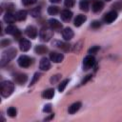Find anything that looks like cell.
<instances>
[{
    "instance_id": "cell-38",
    "label": "cell",
    "mask_w": 122,
    "mask_h": 122,
    "mask_svg": "<svg viewBox=\"0 0 122 122\" xmlns=\"http://www.w3.org/2000/svg\"><path fill=\"white\" fill-rule=\"evenodd\" d=\"M105 1H112V0H105Z\"/></svg>"
},
{
    "instance_id": "cell-24",
    "label": "cell",
    "mask_w": 122,
    "mask_h": 122,
    "mask_svg": "<svg viewBox=\"0 0 122 122\" xmlns=\"http://www.w3.org/2000/svg\"><path fill=\"white\" fill-rule=\"evenodd\" d=\"M58 12V8L55 6H50L48 8V13L51 15H55Z\"/></svg>"
},
{
    "instance_id": "cell-22",
    "label": "cell",
    "mask_w": 122,
    "mask_h": 122,
    "mask_svg": "<svg viewBox=\"0 0 122 122\" xmlns=\"http://www.w3.org/2000/svg\"><path fill=\"white\" fill-rule=\"evenodd\" d=\"M48 51V48L43 45H39L35 47V52L37 54H45Z\"/></svg>"
},
{
    "instance_id": "cell-18",
    "label": "cell",
    "mask_w": 122,
    "mask_h": 122,
    "mask_svg": "<svg viewBox=\"0 0 122 122\" xmlns=\"http://www.w3.org/2000/svg\"><path fill=\"white\" fill-rule=\"evenodd\" d=\"M4 21L6 23L11 24V23H13L15 21V15L12 14L11 12H10V11H7L5 13V15H4Z\"/></svg>"
},
{
    "instance_id": "cell-2",
    "label": "cell",
    "mask_w": 122,
    "mask_h": 122,
    "mask_svg": "<svg viewBox=\"0 0 122 122\" xmlns=\"http://www.w3.org/2000/svg\"><path fill=\"white\" fill-rule=\"evenodd\" d=\"M53 35V30L50 27H43L39 31L40 39L44 42H48L51 40V38Z\"/></svg>"
},
{
    "instance_id": "cell-30",
    "label": "cell",
    "mask_w": 122,
    "mask_h": 122,
    "mask_svg": "<svg viewBox=\"0 0 122 122\" xmlns=\"http://www.w3.org/2000/svg\"><path fill=\"white\" fill-rule=\"evenodd\" d=\"M74 5V0H65V6L67 8H71Z\"/></svg>"
},
{
    "instance_id": "cell-34",
    "label": "cell",
    "mask_w": 122,
    "mask_h": 122,
    "mask_svg": "<svg viewBox=\"0 0 122 122\" xmlns=\"http://www.w3.org/2000/svg\"><path fill=\"white\" fill-rule=\"evenodd\" d=\"M60 74H57V75H54V76H52L51 78V83H55L56 81H58L59 80V78H60Z\"/></svg>"
},
{
    "instance_id": "cell-11",
    "label": "cell",
    "mask_w": 122,
    "mask_h": 122,
    "mask_svg": "<svg viewBox=\"0 0 122 122\" xmlns=\"http://www.w3.org/2000/svg\"><path fill=\"white\" fill-rule=\"evenodd\" d=\"M13 78H14V81H15L17 84L22 85V84H24V83L27 81L28 76H27V74H25V73H16V74H14Z\"/></svg>"
},
{
    "instance_id": "cell-6",
    "label": "cell",
    "mask_w": 122,
    "mask_h": 122,
    "mask_svg": "<svg viewBox=\"0 0 122 122\" xmlns=\"http://www.w3.org/2000/svg\"><path fill=\"white\" fill-rule=\"evenodd\" d=\"M116 18H117V12H116L115 10H112V11H109L108 13L105 14V16H104V21H105L106 23L110 24V23L113 22Z\"/></svg>"
},
{
    "instance_id": "cell-20",
    "label": "cell",
    "mask_w": 122,
    "mask_h": 122,
    "mask_svg": "<svg viewBox=\"0 0 122 122\" xmlns=\"http://www.w3.org/2000/svg\"><path fill=\"white\" fill-rule=\"evenodd\" d=\"M80 108H81V103H80V102H75V103L71 104V105L69 107V113L73 114V113H75Z\"/></svg>"
},
{
    "instance_id": "cell-29",
    "label": "cell",
    "mask_w": 122,
    "mask_h": 122,
    "mask_svg": "<svg viewBox=\"0 0 122 122\" xmlns=\"http://www.w3.org/2000/svg\"><path fill=\"white\" fill-rule=\"evenodd\" d=\"M36 1L37 0H22V3L25 6H30V5L34 4V3H36Z\"/></svg>"
},
{
    "instance_id": "cell-27",
    "label": "cell",
    "mask_w": 122,
    "mask_h": 122,
    "mask_svg": "<svg viewBox=\"0 0 122 122\" xmlns=\"http://www.w3.org/2000/svg\"><path fill=\"white\" fill-rule=\"evenodd\" d=\"M16 109L14 108V107H10L9 109H8V114L10 116V117H14L15 115H16Z\"/></svg>"
},
{
    "instance_id": "cell-26",
    "label": "cell",
    "mask_w": 122,
    "mask_h": 122,
    "mask_svg": "<svg viewBox=\"0 0 122 122\" xmlns=\"http://www.w3.org/2000/svg\"><path fill=\"white\" fill-rule=\"evenodd\" d=\"M30 14H31L32 17H37V16H39V14H40V8H39V7H36V8H34L33 10H30Z\"/></svg>"
},
{
    "instance_id": "cell-4",
    "label": "cell",
    "mask_w": 122,
    "mask_h": 122,
    "mask_svg": "<svg viewBox=\"0 0 122 122\" xmlns=\"http://www.w3.org/2000/svg\"><path fill=\"white\" fill-rule=\"evenodd\" d=\"M94 64H95V58H94L92 54L87 55V56L84 58V60H83V68H84L85 71H87V70L92 68Z\"/></svg>"
},
{
    "instance_id": "cell-32",
    "label": "cell",
    "mask_w": 122,
    "mask_h": 122,
    "mask_svg": "<svg viewBox=\"0 0 122 122\" xmlns=\"http://www.w3.org/2000/svg\"><path fill=\"white\" fill-rule=\"evenodd\" d=\"M51 104H47V105L44 106L43 112H51Z\"/></svg>"
},
{
    "instance_id": "cell-19",
    "label": "cell",
    "mask_w": 122,
    "mask_h": 122,
    "mask_svg": "<svg viewBox=\"0 0 122 122\" xmlns=\"http://www.w3.org/2000/svg\"><path fill=\"white\" fill-rule=\"evenodd\" d=\"M14 15H15V19L17 21H23L27 17V11L25 10H18Z\"/></svg>"
},
{
    "instance_id": "cell-12",
    "label": "cell",
    "mask_w": 122,
    "mask_h": 122,
    "mask_svg": "<svg viewBox=\"0 0 122 122\" xmlns=\"http://www.w3.org/2000/svg\"><path fill=\"white\" fill-rule=\"evenodd\" d=\"M62 36H63V38L66 41L71 40L73 37V31H72V30L71 28H65L62 30Z\"/></svg>"
},
{
    "instance_id": "cell-1",
    "label": "cell",
    "mask_w": 122,
    "mask_h": 122,
    "mask_svg": "<svg viewBox=\"0 0 122 122\" xmlns=\"http://www.w3.org/2000/svg\"><path fill=\"white\" fill-rule=\"evenodd\" d=\"M0 86H1V94L4 97L10 96L14 90V84L10 81H8V80L2 81Z\"/></svg>"
},
{
    "instance_id": "cell-9",
    "label": "cell",
    "mask_w": 122,
    "mask_h": 122,
    "mask_svg": "<svg viewBox=\"0 0 122 122\" xmlns=\"http://www.w3.org/2000/svg\"><path fill=\"white\" fill-rule=\"evenodd\" d=\"M50 59L54 63H60L64 59V55L59 52H51L50 54Z\"/></svg>"
},
{
    "instance_id": "cell-3",
    "label": "cell",
    "mask_w": 122,
    "mask_h": 122,
    "mask_svg": "<svg viewBox=\"0 0 122 122\" xmlns=\"http://www.w3.org/2000/svg\"><path fill=\"white\" fill-rule=\"evenodd\" d=\"M15 55H16V50L13 48L9 49L8 51H4L2 56H1V66H4L8 62H10Z\"/></svg>"
},
{
    "instance_id": "cell-16",
    "label": "cell",
    "mask_w": 122,
    "mask_h": 122,
    "mask_svg": "<svg viewBox=\"0 0 122 122\" xmlns=\"http://www.w3.org/2000/svg\"><path fill=\"white\" fill-rule=\"evenodd\" d=\"M86 19H87V17H86L85 15H83V14H78V15L75 17V19H74V26H75V27H80V26L86 21Z\"/></svg>"
},
{
    "instance_id": "cell-17",
    "label": "cell",
    "mask_w": 122,
    "mask_h": 122,
    "mask_svg": "<svg viewBox=\"0 0 122 122\" xmlns=\"http://www.w3.org/2000/svg\"><path fill=\"white\" fill-rule=\"evenodd\" d=\"M103 7H104L103 2H102V1H99V0H96V1H94L93 4H92V10H93L94 12H98V11L102 10Z\"/></svg>"
},
{
    "instance_id": "cell-33",
    "label": "cell",
    "mask_w": 122,
    "mask_h": 122,
    "mask_svg": "<svg viewBox=\"0 0 122 122\" xmlns=\"http://www.w3.org/2000/svg\"><path fill=\"white\" fill-rule=\"evenodd\" d=\"M101 26V23L99 22V21H93L92 23V27L93 28V29H97V28H99Z\"/></svg>"
},
{
    "instance_id": "cell-13",
    "label": "cell",
    "mask_w": 122,
    "mask_h": 122,
    "mask_svg": "<svg viewBox=\"0 0 122 122\" xmlns=\"http://www.w3.org/2000/svg\"><path fill=\"white\" fill-rule=\"evenodd\" d=\"M19 47L22 51H28L30 49V42L27 39H21L19 42Z\"/></svg>"
},
{
    "instance_id": "cell-15",
    "label": "cell",
    "mask_w": 122,
    "mask_h": 122,
    "mask_svg": "<svg viewBox=\"0 0 122 122\" xmlns=\"http://www.w3.org/2000/svg\"><path fill=\"white\" fill-rule=\"evenodd\" d=\"M60 16H61V19H62L63 21L68 22V21H70V20L71 19V17H72V12H71V10H64L61 11Z\"/></svg>"
},
{
    "instance_id": "cell-28",
    "label": "cell",
    "mask_w": 122,
    "mask_h": 122,
    "mask_svg": "<svg viewBox=\"0 0 122 122\" xmlns=\"http://www.w3.org/2000/svg\"><path fill=\"white\" fill-rule=\"evenodd\" d=\"M39 77H40V73H39V72H35L34 75H33V77H32V79H31V81H30V86L33 85V84L39 79Z\"/></svg>"
},
{
    "instance_id": "cell-21",
    "label": "cell",
    "mask_w": 122,
    "mask_h": 122,
    "mask_svg": "<svg viewBox=\"0 0 122 122\" xmlns=\"http://www.w3.org/2000/svg\"><path fill=\"white\" fill-rule=\"evenodd\" d=\"M53 95H54V90L53 89H48L42 92V97H44L46 99H51L53 97Z\"/></svg>"
},
{
    "instance_id": "cell-7",
    "label": "cell",
    "mask_w": 122,
    "mask_h": 122,
    "mask_svg": "<svg viewBox=\"0 0 122 122\" xmlns=\"http://www.w3.org/2000/svg\"><path fill=\"white\" fill-rule=\"evenodd\" d=\"M6 32L9 33V34H11V35H14L15 37L17 38H20V31L18 30V29L13 26V25H9L7 28H6Z\"/></svg>"
},
{
    "instance_id": "cell-14",
    "label": "cell",
    "mask_w": 122,
    "mask_h": 122,
    "mask_svg": "<svg viewBox=\"0 0 122 122\" xmlns=\"http://www.w3.org/2000/svg\"><path fill=\"white\" fill-rule=\"evenodd\" d=\"M26 34L30 37V38H35L37 36V30L35 27L33 26H29L27 29H26Z\"/></svg>"
},
{
    "instance_id": "cell-10",
    "label": "cell",
    "mask_w": 122,
    "mask_h": 122,
    "mask_svg": "<svg viewBox=\"0 0 122 122\" xmlns=\"http://www.w3.org/2000/svg\"><path fill=\"white\" fill-rule=\"evenodd\" d=\"M39 68L42 71H48V70H50V68H51V62H50V60L47 57H43L40 60Z\"/></svg>"
},
{
    "instance_id": "cell-31",
    "label": "cell",
    "mask_w": 122,
    "mask_h": 122,
    "mask_svg": "<svg viewBox=\"0 0 122 122\" xmlns=\"http://www.w3.org/2000/svg\"><path fill=\"white\" fill-rule=\"evenodd\" d=\"M98 51H99V47H98V46H94V47H92V48L89 50V53H90V54H92V53H96Z\"/></svg>"
},
{
    "instance_id": "cell-25",
    "label": "cell",
    "mask_w": 122,
    "mask_h": 122,
    "mask_svg": "<svg viewBox=\"0 0 122 122\" xmlns=\"http://www.w3.org/2000/svg\"><path fill=\"white\" fill-rule=\"evenodd\" d=\"M68 83H69V79H65V80H63V81L59 84V86H58V91H59L60 92H62L65 90V88H66V86H67Z\"/></svg>"
},
{
    "instance_id": "cell-5",
    "label": "cell",
    "mask_w": 122,
    "mask_h": 122,
    "mask_svg": "<svg viewBox=\"0 0 122 122\" xmlns=\"http://www.w3.org/2000/svg\"><path fill=\"white\" fill-rule=\"evenodd\" d=\"M17 62H18V65L21 68H28L31 64V59L29 56H27V55H21L18 58V61Z\"/></svg>"
},
{
    "instance_id": "cell-8",
    "label": "cell",
    "mask_w": 122,
    "mask_h": 122,
    "mask_svg": "<svg viewBox=\"0 0 122 122\" xmlns=\"http://www.w3.org/2000/svg\"><path fill=\"white\" fill-rule=\"evenodd\" d=\"M48 23H49V27L51 28L53 30H59L62 29V24L56 19L51 18V19H50L48 21Z\"/></svg>"
},
{
    "instance_id": "cell-23",
    "label": "cell",
    "mask_w": 122,
    "mask_h": 122,
    "mask_svg": "<svg viewBox=\"0 0 122 122\" xmlns=\"http://www.w3.org/2000/svg\"><path fill=\"white\" fill-rule=\"evenodd\" d=\"M89 1L88 0H81L80 1V3H79V8L82 10H84V11H87V10H89Z\"/></svg>"
},
{
    "instance_id": "cell-35",
    "label": "cell",
    "mask_w": 122,
    "mask_h": 122,
    "mask_svg": "<svg viewBox=\"0 0 122 122\" xmlns=\"http://www.w3.org/2000/svg\"><path fill=\"white\" fill-rule=\"evenodd\" d=\"M10 40H3V41L1 42V46H2V47H5V46L10 45Z\"/></svg>"
},
{
    "instance_id": "cell-37",
    "label": "cell",
    "mask_w": 122,
    "mask_h": 122,
    "mask_svg": "<svg viewBox=\"0 0 122 122\" xmlns=\"http://www.w3.org/2000/svg\"><path fill=\"white\" fill-rule=\"evenodd\" d=\"M50 1H51V3H58L60 0H50Z\"/></svg>"
},
{
    "instance_id": "cell-36",
    "label": "cell",
    "mask_w": 122,
    "mask_h": 122,
    "mask_svg": "<svg viewBox=\"0 0 122 122\" xmlns=\"http://www.w3.org/2000/svg\"><path fill=\"white\" fill-rule=\"evenodd\" d=\"M91 78H92V75H87V76L83 79V81H82V83H81V84H86V83H87Z\"/></svg>"
}]
</instances>
